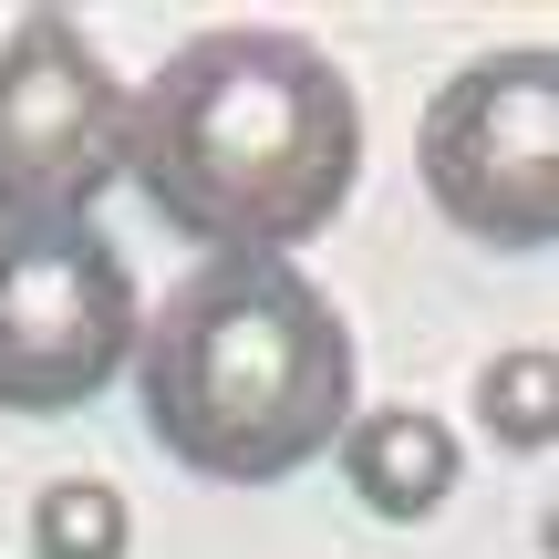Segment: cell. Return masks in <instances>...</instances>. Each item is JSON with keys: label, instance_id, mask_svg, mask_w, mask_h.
Here are the masks:
<instances>
[{"label": "cell", "instance_id": "cell-7", "mask_svg": "<svg viewBox=\"0 0 559 559\" xmlns=\"http://www.w3.org/2000/svg\"><path fill=\"white\" fill-rule=\"evenodd\" d=\"M21 539H32V559H124L135 519H124V498L104 477H52L32 498V519H21Z\"/></svg>", "mask_w": 559, "mask_h": 559}, {"label": "cell", "instance_id": "cell-8", "mask_svg": "<svg viewBox=\"0 0 559 559\" xmlns=\"http://www.w3.org/2000/svg\"><path fill=\"white\" fill-rule=\"evenodd\" d=\"M477 415L498 445H519V456H549L559 436V362L539 353V342H519V353H498L477 373Z\"/></svg>", "mask_w": 559, "mask_h": 559}, {"label": "cell", "instance_id": "cell-1", "mask_svg": "<svg viewBox=\"0 0 559 559\" xmlns=\"http://www.w3.org/2000/svg\"><path fill=\"white\" fill-rule=\"evenodd\" d=\"M124 177L207 260H290L362 177V104L300 32L228 21L124 94Z\"/></svg>", "mask_w": 559, "mask_h": 559}, {"label": "cell", "instance_id": "cell-5", "mask_svg": "<svg viewBox=\"0 0 559 559\" xmlns=\"http://www.w3.org/2000/svg\"><path fill=\"white\" fill-rule=\"evenodd\" d=\"M135 353V280L94 228H0V415H73Z\"/></svg>", "mask_w": 559, "mask_h": 559}, {"label": "cell", "instance_id": "cell-2", "mask_svg": "<svg viewBox=\"0 0 559 559\" xmlns=\"http://www.w3.org/2000/svg\"><path fill=\"white\" fill-rule=\"evenodd\" d=\"M135 415L207 487H280L353 425V332L290 260H207L135 311Z\"/></svg>", "mask_w": 559, "mask_h": 559}, {"label": "cell", "instance_id": "cell-4", "mask_svg": "<svg viewBox=\"0 0 559 559\" xmlns=\"http://www.w3.org/2000/svg\"><path fill=\"white\" fill-rule=\"evenodd\" d=\"M124 177V83L62 11L0 32V228H83Z\"/></svg>", "mask_w": 559, "mask_h": 559}, {"label": "cell", "instance_id": "cell-6", "mask_svg": "<svg viewBox=\"0 0 559 559\" xmlns=\"http://www.w3.org/2000/svg\"><path fill=\"white\" fill-rule=\"evenodd\" d=\"M342 456V487H353L373 519H436L445 487H456V436H445V415H425V404H373V415H353L332 436Z\"/></svg>", "mask_w": 559, "mask_h": 559}, {"label": "cell", "instance_id": "cell-3", "mask_svg": "<svg viewBox=\"0 0 559 559\" xmlns=\"http://www.w3.org/2000/svg\"><path fill=\"white\" fill-rule=\"evenodd\" d=\"M415 177L466 239L549 249L559 239V62L539 41H519V52L445 73L415 124Z\"/></svg>", "mask_w": 559, "mask_h": 559}]
</instances>
